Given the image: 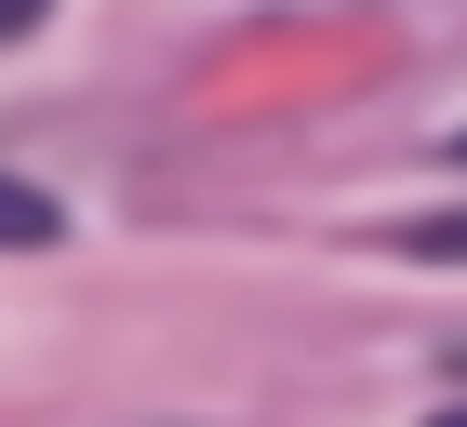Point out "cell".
<instances>
[{"label": "cell", "instance_id": "1", "mask_svg": "<svg viewBox=\"0 0 467 427\" xmlns=\"http://www.w3.org/2000/svg\"><path fill=\"white\" fill-rule=\"evenodd\" d=\"M40 241H67V214H54V187L0 174V254H40Z\"/></svg>", "mask_w": 467, "mask_h": 427}, {"label": "cell", "instance_id": "2", "mask_svg": "<svg viewBox=\"0 0 467 427\" xmlns=\"http://www.w3.org/2000/svg\"><path fill=\"white\" fill-rule=\"evenodd\" d=\"M400 241L428 254V267H467V214H428V227H400Z\"/></svg>", "mask_w": 467, "mask_h": 427}, {"label": "cell", "instance_id": "3", "mask_svg": "<svg viewBox=\"0 0 467 427\" xmlns=\"http://www.w3.org/2000/svg\"><path fill=\"white\" fill-rule=\"evenodd\" d=\"M40 14H54V0H0V40H27V27H40Z\"/></svg>", "mask_w": 467, "mask_h": 427}, {"label": "cell", "instance_id": "4", "mask_svg": "<svg viewBox=\"0 0 467 427\" xmlns=\"http://www.w3.org/2000/svg\"><path fill=\"white\" fill-rule=\"evenodd\" d=\"M454 427H467V414H454Z\"/></svg>", "mask_w": 467, "mask_h": 427}]
</instances>
